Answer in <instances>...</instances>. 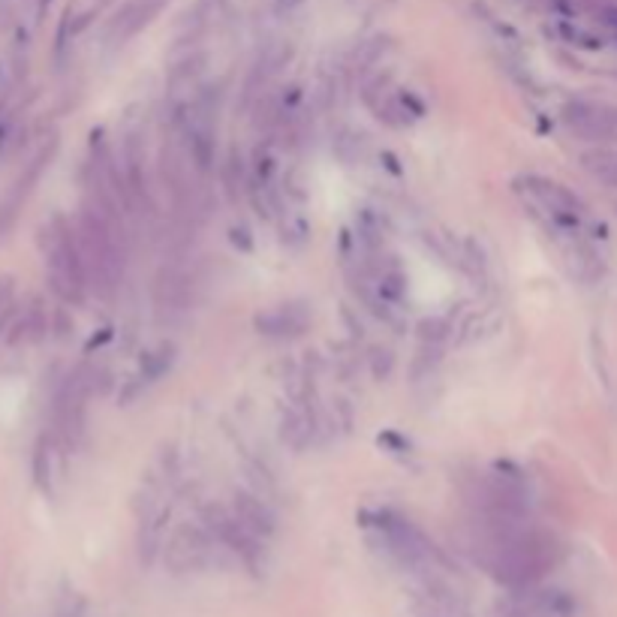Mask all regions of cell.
Returning <instances> with one entry per match:
<instances>
[{"mask_svg":"<svg viewBox=\"0 0 617 617\" xmlns=\"http://www.w3.org/2000/svg\"><path fill=\"white\" fill-rule=\"evenodd\" d=\"M389 52V40L386 36H373V40H365V43H358V49L353 54V67L356 73H371L373 67L380 64L382 60V54Z\"/></svg>","mask_w":617,"mask_h":617,"instance_id":"obj_13","label":"cell"},{"mask_svg":"<svg viewBox=\"0 0 617 617\" xmlns=\"http://www.w3.org/2000/svg\"><path fill=\"white\" fill-rule=\"evenodd\" d=\"M40 244L45 250V262H49V284L54 295L67 304H82L91 284L79 229H73L64 217H52L40 229Z\"/></svg>","mask_w":617,"mask_h":617,"instance_id":"obj_2","label":"cell"},{"mask_svg":"<svg viewBox=\"0 0 617 617\" xmlns=\"http://www.w3.org/2000/svg\"><path fill=\"white\" fill-rule=\"evenodd\" d=\"M166 4L169 0H127L112 21V36H118V43L136 36L139 30H145L154 19H157Z\"/></svg>","mask_w":617,"mask_h":617,"instance_id":"obj_7","label":"cell"},{"mask_svg":"<svg viewBox=\"0 0 617 617\" xmlns=\"http://www.w3.org/2000/svg\"><path fill=\"white\" fill-rule=\"evenodd\" d=\"M310 238V223L304 220L299 211H280V241L286 247L299 250L308 244Z\"/></svg>","mask_w":617,"mask_h":617,"instance_id":"obj_11","label":"cell"},{"mask_svg":"<svg viewBox=\"0 0 617 617\" xmlns=\"http://www.w3.org/2000/svg\"><path fill=\"white\" fill-rule=\"evenodd\" d=\"M581 169L588 172L590 178H597V181L617 187V154L608 151V148H590V151H584Z\"/></svg>","mask_w":617,"mask_h":617,"instance_id":"obj_9","label":"cell"},{"mask_svg":"<svg viewBox=\"0 0 617 617\" xmlns=\"http://www.w3.org/2000/svg\"><path fill=\"white\" fill-rule=\"evenodd\" d=\"M452 332H455V325H452V319H446V317H425L416 325L419 341L421 343H437V347H443V343L452 338Z\"/></svg>","mask_w":617,"mask_h":617,"instance_id":"obj_14","label":"cell"},{"mask_svg":"<svg viewBox=\"0 0 617 617\" xmlns=\"http://www.w3.org/2000/svg\"><path fill=\"white\" fill-rule=\"evenodd\" d=\"M515 187H518L521 193H527L533 205H539V211L549 217L551 229L575 232L578 226H581L584 205L566 184L554 181V178H545V175H521V178H515Z\"/></svg>","mask_w":617,"mask_h":617,"instance_id":"obj_3","label":"cell"},{"mask_svg":"<svg viewBox=\"0 0 617 617\" xmlns=\"http://www.w3.org/2000/svg\"><path fill=\"white\" fill-rule=\"evenodd\" d=\"M557 34H560V40H564V43L578 45V49L597 52V49H603V45H605L603 36H597L593 30L578 28V25H573V21H560V25H557Z\"/></svg>","mask_w":617,"mask_h":617,"instance_id":"obj_15","label":"cell"},{"mask_svg":"<svg viewBox=\"0 0 617 617\" xmlns=\"http://www.w3.org/2000/svg\"><path fill=\"white\" fill-rule=\"evenodd\" d=\"M382 160H386V166H389V172H392V175H401V166H397L395 154H382Z\"/></svg>","mask_w":617,"mask_h":617,"instance_id":"obj_25","label":"cell"},{"mask_svg":"<svg viewBox=\"0 0 617 617\" xmlns=\"http://www.w3.org/2000/svg\"><path fill=\"white\" fill-rule=\"evenodd\" d=\"M440 365H443V349L437 347V343H421L416 358H413V368H410L413 386H421V382L434 380Z\"/></svg>","mask_w":617,"mask_h":617,"instance_id":"obj_10","label":"cell"},{"mask_svg":"<svg viewBox=\"0 0 617 617\" xmlns=\"http://www.w3.org/2000/svg\"><path fill=\"white\" fill-rule=\"evenodd\" d=\"M232 512H236V518L250 530V533H256L260 539H271L277 533V515L271 512L265 497L253 494V491H244V488L232 491Z\"/></svg>","mask_w":617,"mask_h":617,"instance_id":"obj_6","label":"cell"},{"mask_svg":"<svg viewBox=\"0 0 617 617\" xmlns=\"http://www.w3.org/2000/svg\"><path fill=\"white\" fill-rule=\"evenodd\" d=\"M175 358H178V347L172 341H160L154 343L151 349L142 353V362H139V377H142L148 386H154L157 380H163L166 373L175 368Z\"/></svg>","mask_w":617,"mask_h":617,"instance_id":"obj_8","label":"cell"},{"mask_svg":"<svg viewBox=\"0 0 617 617\" xmlns=\"http://www.w3.org/2000/svg\"><path fill=\"white\" fill-rule=\"evenodd\" d=\"M397 97H401L404 108H407V112H410V118H421V115H425V103H421V100L416 97V93L401 91V93H397Z\"/></svg>","mask_w":617,"mask_h":617,"instance_id":"obj_22","label":"cell"},{"mask_svg":"<svg viewBox=\"0 0 617 617\" xmlns=\"http://www.w3.org/2000/svg\"><path fill=\"white\" fill-rule=\"evenodd\" d=\"M284 196L286 199H295V202H304L308 199V190H304V178L299 169H289L284 175Z\"/></svg>","mask_w":617,"mask_h":617,"instance_id":"obj_19","label":"cell"},{"mask_svg":"<svg viewBox=\"0 0 617 617\" xmlns=\"http://www.w3.org/2000/svg\"><path fill=\"white\" fill-rule=\"evenodd\" d=\"M217 539L208 533L202 525H181L169 536L166 549H163V560L175 575L199 573L211 564V549Z\"/></svg>","mask_w":617,"mask_h":617,"instance_id":"obj_4","label":"cell"},{"mask_svg":"<svg viewBox=\"0 0 617 617\" xmlns=\"http://www.w3.org/2000/svg\"><path fill=\"white\" fill-rule=\"evenodd\" d=\"M485 566L497 581L509 584V588H530V584L542 581L557 566L560 554H564L554 533H545V530L527 525L485 530Z\"/></svg>","mask_w":617,"mask_h":617,"instance_id":"obj_1","label":"cell"},{"mask_svg":"<svg viewBox=\"0 0 617 617\" xmlns=\"http://www.w3.org/2000/svg\"><path fill=\"white\" fill-rule=\"evenodd\" d=\"M310 323H314V314H310V308L304 301H286L253 317V329L262 338H277V341L299 338V334L310 329Z\"/></svg>","mask_w":617,"mask_h":617,"instance_id":"obj_5","label":"cell"},{"mask_svg":"<svg viewBox=\"0 0 617 617\" xmlns=\"http://www.w3.org/2000/svg\"><path fill=\"white\" fill-rule=\"evenodd\" d=\"M12 292H15V277H0V310L12 308Z\"/></svg>","mask_w":617,"mask_h":617,"instance_id":"obj_23","label":"cell"},{"mask_svg":"<svg viewBox=\"0 0 617 617\" xmlns=\"http://www.w3.org/2000/svg\"><path fill=\"white\" fill-rule=\"evenodd\" d=\"M299 4H301V0H277V12H280V15H284V12H292Z\"/></svg>","mask_w":617,"mask_h":617,"instance_id":"obj_24","label":"cell"},{"mask_svg":"<svg viewBox=\"0 0 617 617\" xmlns=\"http://www.w3.org/2000/svg\"><path fill=\"white\" fill-rule=\"evenodd\" d=\"M34 479L43 491H52V446L45 437L36 443V452H34Z\"/></svg>","mask_w":617,"mask_h":617,"instance_id":"obj_17","label":"cell"},{"mask_svg":"<svg viewBox=\"0 0 617 617\" xmlns=\"http://www.w3.org/2000/svg\"><path fill=\"white\" fill-rule=\"evenodd\" d=\"M536 608L549 617H569L575 612V603H573V597L564 590H545L536 597Z\"/></svg>","mask_w":617,"mask_h":617,"instance_id":"obj_16","label":"cell"},{"mask_svg":"<svg viewBox=\"0 0 617 617\" xmlns=\"http://www.w3.org/2000/svg\"><path fill=\"white\" fill-rule=\"evenodd\" d=\"M250 178H247V166H244V157H241L238 148H232L229 157L223 163V187L229 193V199L236 202L241 190H247Z\"/></svg>","mask_w":617,"mask_h":617,"instance_id":"obj_12","label":"cell"},{"mask_svg":"<svg viewBox=\"0 0 617 617\" xmlns=\"http://www.w3.org/2000/svg\"><path fill=\"white\" fill-rule=\"evenodd\" d=\"M229 241H232V247L241 250V253H253V247H256V241H253V236H250V229L244 223L229 226Z\"/></svg>","mask_w":617,"mask_h":617,"instance_id":"obj_20","label":"cell"},{"mask_svg":"<svg viewBox=\"0 0 617 617\" xmlns=\"http://www.w3.org/2000/svg\"><path fill=\"white\" fill-rule=\"evenodd\" d=\"M395 365H397V358H395V353H392V349H389V347H373V349H371V356H368V368H371L373 380H377V382H382V380L392 377Z\"/></svg>","mask_w":617,"mask_h":617,"instance_id":"obj_18","label":"cell"},{"mask_svg":"<svg viewBox=\"0 0 617 617\" xmlns=\"http://www.w3.org/2000/svg\"><path fill=\"white\" fill-rule=\"evenodd\" d=\"M593 15H597L599 25L612 28L617 34V0H599V4H593Z\"/></svg>","mask_w":617,"mask_h":617,"instance_id":"obj_21","label":"cell"}]
</instances>
